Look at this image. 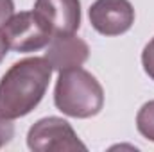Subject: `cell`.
Masks as SVG:
<instances>
[{
  "label": "cell",
  "mask_w": 154,
  "mask_h": 152,
  "mask_svg": "<svg viewBox=\"0 0 154 152\" xmlns=\"http://www.w3.org/2000/svg\"><path fill=\"white\" fill-rule=\"evenodd\" d=\"M52 66L45 57H25L0 79V116L14 120L29 114L47 93Z\"/></svg>",
  "instance_id": "cell-1"
},
{
  "label": "cell",
  "mask_w": 154,
  "mask_h": 152,
  "mask_svg": "<svg viewBox=\"0 0 154 152\" xmlns=\"http://www.w3.org/2000/svg\"><path fill=\"white\" fill-rule=\"evenodd\" d=\"M54 104L66 116L91 118L100 113L104 106V90L95 77L81 66L63 70L56 82Z\"/></svg>",
  "instance_id": "cell-2"
},
{
  "label": "cell",
  "mask_w": 154,
  "mask_h": 152,
  "mask_svg": "<svg viewBox=\"0 0 154 152\" xmlns=\"http://www.w3.org/2000/svg\"><path fill=\"white\" fill-rule=\"evenodd\" d=\"M27 145L34 152L86 150V145L79 140L74 127L59 116H47L38 120L29 129Z\"/></svg>",
  "instance_id": "cell-3"
},
{
  "label": "cell",
  "mask_w": 154,
  "mask_h": 152,
  "mask_svg": "<svg viewBox=\"0 0 154 152\" xmlns=\"http://www.w3.org/2000/svg\"><path fill=\"white\" fill-rule=\"evenodd\" d=\"M2 31L7 38L9 48L16 52H36L47 47L52 39V31L48 23L36 11H23L13 14L2 25Z\"/></svg>",
  "instance_id": "cell-4"
},
{
  "label": "cell",
  "mask_w": 154,
  "mask_h": 152,
  "mask_svg": "<svg viewBox=\"0 0 154 152\" xmlns=\"http://www.w3.org/2000/svg\"><path fill=\"white\" fill-rule=\"evenodd\" d=\"M91 27L104 36H120L134 23V7L129 0H95L88 11Z\"/></svg>",
  "instance_id": "cell-5"
},
{
  "label": "cell",
  "mask_w": 154,
  "mask_h": 152,
  "mask_svg": "<svg viewBox=\"0 0 154 152\" xmlns=\"http://www.w3.org/2000/svg\"><path fill=\"white\" fill-rule=\"evenodd\" d=\"M90 56V47L84 39L75 34H52L47 45L45 59L50 63L52 70L63 72L70 68H79Z\"/></svg>",
  "instance_id": "cell-6"
},
{
  "label": "cell",
  "mask_w": 154,
  "mask_h": 152,
  "mask_svg": "<svg viewBox=\"0 0 154 152\" xmlns=\"http://www.w3.org/2000/svg\"><path fill=\"white\" fill-rule=\"evenodd\" d=\"M34 11L48 23L52 34H74L81 25L79 0H36Z\"/></svg>",
  "instance_id": "cell-7"
},
{
  "label": "cell",
  "mask_w": 154,
  "mask_h": 152,
  "mask_svg": "<svg viewBox=\"0 0 154 152\" xmlns=\"http://www.w3.org/2000/svg\"><path fill=\"white\" fill-rule=\"evenodd\" d=\"M136 127L140 134L147 140L154 141V100H149L142 106L136 114Z\"/></svg>",
  "instance_id": "cell-8"
},
{
  "label": "cell",
  "mask_w": 154,
  "mask_h": 152,
  "mask_svg": "<svg viewBox=\"0 0 154 152\" xmlns=\"http://www.w3.org/2000/svg\"><path fill=\"white\" fill-rule=\"evenodd\" d=\"M142 65L145 74L154 81V38L145 45L143 52H142Z\"/></svg>",
  "instance_id": "cell-9"
},
{
  "label": "cell",
  "mask_w": 154,
  "mask_h": 152,
  "mask_svg": "<svg viewBox=\"0 0 154 152\" xmlns=\"http://www.w3.org/2000/svg\"><path fill=\"white\" fill-rule=\"evenodd\" d=\"M14 136V125L11 123L9 118H4L0 116V149L4 145H7Z\"/></svg>",
  "instance_id": "cell-10"
},
{
  "label": "cell",
  "mask_w": 154,
  "mask_h": 152,
  "mask_svg": "<svg viewBox=\"0 0 154 152\" xmlns=\"http://www.w3.org/2000/svg\"><path fill=\"white\" fill-rule=\"evenodd\" d=\"M14 14V2L13 0H0V25H4Z\"/></svg>",
  "instance_id": "cell-11"
},
{
  "label": "cell",
  "mask_w": 154,
  "mask_h": 152,
  "mask_svg": "<svg viewBox=\"0 0 154 152\" xmlns=\"http://www.w3.org/2000/svg\"><path fill=\"white\" fill-rule=\"evenodd\" d=\"M7 50H9V43H7V38H5L4 31L0 29V63L4 61V57H5V54H7Z\"/></svg>",
  "instance_id": "cell-12"
}]
</instances>
